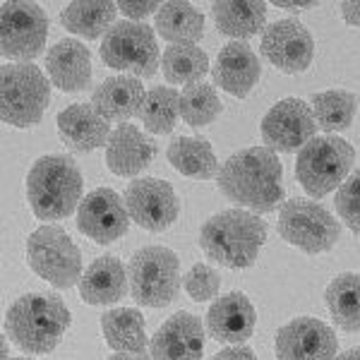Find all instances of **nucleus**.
Listing matches in <instances>:
<instances>
[{"instance_id":"nucleus-27","label":"nucleus","mask_w":360,"mask_h":360,"mask_svg":"<svg viewBox=\"0 0 360 360\" xmlns=\"http://www.w3.org/2000/svg\"><path fill=\"white\" fill-rule=\"evenodd\" d=\"M168 164H171L180 176L193 180H209L219 176V161L214 154L212 144L205 137H173L166 149Z\"/></svg>"},{"instance_id":"nucleus-25","label":"nucleus","mask_w":360,"mask_h":360,"mask_svg":"<svg viewBox=\"0 0 360 360\" xmlns=\"http://www.w3.org/2000/svg\"><path fill=\"white\" fill-rule=\"evenodd\" d=\"M156 32L171 46H197L205 37V15L185 0H168L161 3L154 15Z\"/></svg>"},{"instance_id":"nucleus-23","label":"nucleus","mask_w":360,"mask_h":360,"mask_svg":"<svg viewBox=\"0 0 360 360\" xmlns=\"http://www.w3.org/2000/svg\"><path fill=\"white\" fill-rule=\"evenodd\" d=\"M44 63L49 79L60 91H82L91 82V53L77 39H60Z\"/></svg>"},{"instance_id":"nucleus-34","label":"nucleus","mask_w":360,"mask_h":360,"mask_svg":"<svg viewBox=\"0 0 360 360\" xmlns=\"http://www.w3.org/2000/svg\"><path fill=\"white\" fill-rule=\"evenodd\" d=\"M221 98L212 84L197 82L180 91V118L193 127H205L221 115Z\"/></svg>"},{"instance_id":"nucleus-12","label":"nucleus","mask_w":360,"mask_h":360,"mask_svg":"<svg viewBox=\"0 0 360 360\" xmlns=\"http://www.w3.org/2000/svg\"><path fill=\"white\" fill-rule=\"evenodd\" d=\"M259 132H262L266 149L291 154V152H300L315 137L317 120L310 103H305L303 98L288 96L276 101L264 113Z\"/></svg>"},{"instance_id":"nucleus-37","label":"nucleus","mask_w":360,"mask_h":360,"mask_svg":"<svg viewBox=\"0 0 360 360\" xmlns=\"http://www.w3.org/2000/svg\"><path fill=\"white\" fill-rule=\"evenodd\" d=\"M115 5H118L120 13L127 15V20H132V22H139V20H144V17H149V15H156V13H159V8H161V3H154V0H149V3L120 0V3H115Z\"/></svg>"},{"instance_id":"nucleus-36","label":"nucleus","mask_w":360,"mask_h":360,"mask_svg":"<svg viewBox=\"0 0 360 360\" xmlns=\"http://www.w3.org/2000/svg\"><path fill=\"white\" fill-rule=\"evenodd\" d=\"M183 286L195 303H207V300L217 298L219 288H221V276L209 264H193L183 276Z\"/></svg>"},{"instance_id":"nucleus-31","label":"nucleus","mask_w":360,"mask_h":360,"mask_svg":"<svg viewBox=\"0 0 360 360\" xmlns=\"http://www.w3.org/2000/svg\"><path fill=\"white\" fill-rule=\"evenodd\" d=\"M310 108L315 113V120L322 130H327L329 135L341 130H348L356 118L358 111V98L356 94L346 89H327L317 91L310 98Z\"/></svg>"},{"instance_id":"nucleus-38","label":"nucleus","mask_w":360,"mask_h":360,"mask_svg":"<svg viewBox=\"0 0 360 360\" xmlns=\"http://www.w3.org/2000/svg\"><path fill=\"white\" fill-rule=\"evenodd\" d=\"M212 360H257V356H255V351L245 344L240 346H226L224 351L214 353Z\"/></svg>"},{"instance_id":"nucleus-40","label":"nucleus","mask_w":360,"mask_h":360,"mask_svg":"<svg viewBox=\"0 0 360 360\" xmlns=\"http://www.w3.org/2000/svg\"><path fill=\"white\" fill-rule=\"evenodd\" d=\"M274 8H281V10H293V13H300V10H310L315 8L317 3H312V0H307V3H293V0H274Z\"/></svg>"},{"instance_id":"nucleus-22","label":"nucleus","mask_w":360,"mask_h":360,"mask_svg":"<svg viewBox=\"0 0 360 360\" xmlns=\"http://www.w3.org/2000/svg\"><path fill=\"white\" fill-rule=\"evenodd\" d=\"M111 127L91 103H72L58 113V135L72 152L89 154L108 144Z\"/></svg>"},{"instance_id":"nucleus-10","label":"nucleus","mask_w":360,"mask_h":360,"mask_svg":"<svg viewBox=\"0 0 360 360\" xmlns=\"http://www.w3.org/2000/svg\"><path fill=\"white\" fill-rule=\"evenodd\" d=\"M159 44L144 22L120 20L101 41V60L132 77H152L159 68Z\"/></svg>"},{"instance_id":"nucleus-14","label":"nucleus","mask_w":360,"mask_h":360,"mask_svg":"<svg viewBox=\"0 0 360 360\" xmlns=\"http://www.w3.org/2000/svg\"><path fill=\"white\" fill-rule=\"evenodd\" d=\"M274 348L278 360H334L339 339L322 319L295 317L278 327Z\"/></svg>"},{"instance_id":"nucleus-43","label":"nucleus","mask_w":360,"mask_h":360,"mask_svg":"<svg viewBox=\"0 0 360 360\" xmlns=\"http://www.w3.org/2000/svg\"><path fill=\"white\" fill-rule=\"evenodd\" d=\"M10 336L8 334H3V339H0V341H3V348H0V358H3V360H10Z\"/></svg>"},{"instance_id":"nucleus-3","label":"nucleus","mask_w":360,"mask_h":360,"mask_svg":"<svg viewBox=\"0 0 360 360\" xmlns=\"http://www.w3.org/2000/svg\"><path fill=\"white\" fill-rule=\"evenodd\" d=\"M266 226L259 214L248 209H226L207 219L200 229V248L214 264L226 269H248L259 257Z\"/></svg>"},{"instance_id":"nucleus-5","label":"nucleus","mask_w":360,"mask_h":360,"mask_svg":"<svg viewBox=\"0 0 360 360\" xmlns=\"http://www.w3.org/2000/svg\"><path fill=\"white\" fill-rule=\"evenodd\" d=\"M356 149L339 135L312 137L295 159V180L312 200H322L339 190L353 173Z\"/></svg>"},{"instance_id":"nucleus-30","label":"nucleus","mask_w":360,"mask_h":360,"mask_svg":"<svg viewBox=\"0 0 360 360\" xmlns=\"http://www.w3.org/2000/svg\"><path fill=\"white\" fill-rule=\"evenodd\" d=\"M327 307L332 312V319L344 332H360V274L344 271L334 276L324 293Z\"/></svg>"},{"instance_id":"nucleus-15","label":"nucleus","mask_w":360,"mask_h":360,"mask_svg":"<svg viewBox=\"0 0 360 360\" xmlns=\"http://www.w3.org/2000/svg\"><path fill=\"white\" fill-rule=\"evenodd\" d=\"M130 214L125 200L113 188H96L82 200L77 209L79 233L91 238L98 245H111L127 233Z\"/></svg>"},{"instance_id":"nucleus-29","label":"nucleus","mask_w":360,"mask_h":360,"mask_svg":"<svg viewBox=\"0 0 360 360\" xmlns=\"http://www.w3.org/2000/svg\"><path fill=\"white\" fill-rule=\"evenodd\" d=\"M115 13L118 5L106 3V0H79V3H70L60 13V25L70 34L82 39H98L106 37L108 29L115 25Z\"/></svg>"},{"instance_id":"nucleus-33","label":"nucleus","mask_w":360,"mask_h":360,"mask_svg":"<svg viewBox=\"0 0 360 360\" xmlns=\"http://www.w3.org/2000/svg\"><path fill=\"white\" fill-rule=\"evenodd\" d=\"M180 115V94L171 86H152L144 98L139 120L152 135H168Z\"/></svg>"},{"instance_id":"nucleus-19","label":"nucleus","mask_w":360,"mask_h":360,"mask_svg":"<svg viewBox=\"0 0 360 360\" xmlns=\"http://www.w3.org/2000/svg\"><path fill=\"white\" fill-rule=\"evenodd\" d=\"M214 82L236 98H245L259 82L262 65L248 41L226 44L214 63Z\"/></svg>"},{"instance_id":"nucleus-35","label":"nucleus","mask_w":360,"mask_h":360,"mask_svg":"<svg viewBox=\"0 0 360 360\" xmlns=\"http://www.w3.org/2000/svg\"><path fill=\"white\" fill-rule=\"evenodd\" d=\"M334 207L344 226H348V231L360 238V168H356L346 178V183L336 190Z\"/></svg>"},{"instance_id":"nucleus-24","label":"nucleus","mask_w":360,"mask_h":360,"mask_svg":"<svg viewBox=\"0 0 360 360\" xmlns=\"http://www.w3.org/2000/svg\"><path fill=\"white\" fill-rule=\"evenodd\" d=\"M77 286L84 303L98 307L113 305L127 293V269L113 255H101L86 266Z\"/></svg>"},{"instance_id":"nucleus-20","label":"nucleus","mask_w":360,"mask_h":360,"mask_svg":"<svg viewBox=\"0 0 360 360\" xmlns=\"http://www.w3.org/2000/svg\"><path fill=\"white\" fill-rule=\"evenodd\" d=\"M147 98V89L139 82V77L132 75H113L103 79L91 94V106L96 108L98 115L108 123H130L132 118H139Z\"/></svg>"},{"instance_id":"nucleus-9","label":"nucleus","mask_w":360,"mask_h":360,"mask_svg":"<svg viewBox=\"0 0 360 360\" xmlns=\"http://www.w3.org/2000/svg\"><path fill=\"white\" fill-rule=\"evenodd\" d=\"M276 231L288 245L305 255H322L334 250L341 236V224L329 209L312 200L293 197L278 209Z\"/></svg>"},{"instance_id":"nucleus-8","label":"nucleus","mask_w":360,"mask_h":360,"mask_svg":"<svg viewBox=\"0 0 360 360\" xmlns=\"http://www.w3.org/2000/svg\"><path fill=\"white\" fill-rule=\"evenodd\" d=\"M29 269L53 288H72L82 278V252L60 226H41L27 238Z\"/></svg>"},{"instance_id":"nucleus-7","label":"nucleus","mask_w":360,"mask_h":360,"mask_svg":"<svg viewBox=\"0 0 360 360\" xmlns=\"http://www.w3.org/2000/svg\"><path fill=\"white\" fill-rule=\"evenodd\" d=\"M127 281L135 303L144 307H166L180 291L178 255L164 245L139 248L127 264Z\"/></svg>"},{"instance_id":"nucleus-6","label":"nucleus","mask_w":360,"mask_h":360,"mask_svg":"<svg viewBox=\"0 0 360 360\" xmlns=\"http://www.w3.org/2000/svg\"><path fill=\"white\" fill-rule=\"evenodd\" d=\"M51 101V79L34 63H5L0 68V118L13 127L41 123Z\"/></svg>"},{"instance_id":"nucleus-2","label":"nucleus","mask_w":360,"mask_h":360,"mask_svg":"<svg viewBox=\"0 0 360 360\" xmlns=\"http://www.w3.org/2000/svg\"><path fill=\"white\" fill-rule=\"evenodd\" d=\"M70 324L72 315L56 293H25L5 312V334L32 356L56 351Z\"/></svg>"},{"instance_id":"nucleus-13","label":"nucleus","mask_w":360,"mask_h":360,"mask_svg":"<svg viewBox=\"0 0 360 360\" xmlns=\"http://www.w3.org/2000/svg\"><path fill=\"white\" fill-rule=\"evenodd\" d=\"M125 207L130 219L149 233H161L176 224L180 202L168 180L135 178L125 190Z\"/></svg>"},{"instance_id":"nucleus-32","label":"nucleus","mask_w":360,"mask_h":360,"mask_svg":"<svg viewBox=\"0 0 360 360\" xmlns=\"http://www.w3.org/2000/svg\"><path fill=\"white\" fill-rule=\"evenodd\" d=\"M161 70L168 84H197L209 72V58L200 46H168Z\"/></svg>"},{"instance_id":"nucleus-26","label":"nucleus","mask_w":360,"mask_h":360,"mask_svg":"<svg viewBox=\"0 0 360 360\" xmlns=\"http://www.w3.org/2000/svg\"><path fill=\"white\" fill-rule=\"evenodd\" d=\"M217 29L224 37L248 39L264 29L266 3L262 0H219L212 5Z\"/></svg>"},{"instance_id":"nucleus-4","label":"nucleus","mask_w":360,"mask_h":360,"mask_svg":"<svg viewBox=\"0 0 360 360\" xmlns=\"http://www.w3.org/2000/svg\"><path fill=\"white\" fill-rule=\"evenodd\" d=\"M84 180L68 154H46L27 173V202L39 221H60L82 205Z\"/></svg>"},{"instance_id":"nucleus-39","label":"nucleus","mask_w":360,"mask_h":360,"mask_svg":"<svg viewBox=\"0 0 360 360\" xmlns=\"http://www.w3.org/2000/svg\"><path fill=\"white\" fill-rule=\"evenodd\" d=\"M341 17L346 20V25L360 29V3H341Z\"/></svg>"},{"instance_id":"nucleus-44","label":"nucleus","mask_w":360,"mask_h":360,"mask_svg":"<svg viewBox=\"0 0 360 360\" xmlns=\"http://www.w3.org/2000/svg\"><path fill=\"white\" fill-rule=\"evenodd\" d=\"M10 360H32V358H10Z\"/></svg>"},{"instance_id":"nucleus-11","label":"nucleus","mask_w":360,"mask_h":360,"mask_svg":"<svg viewBox=\"0 0 360 360\" xmlns=\"http://www.w3.org/2000/svg\"><path fill=\"white\" fill-rule=\"evenodd\" d=\"M49 17L29 0H5L0 8V51L13 63H32L44 53Z\"/></svg>"},{"instance_id":"nucleus-16","label":"nucleus","mask_w":360,"mask_h":360,"mask_svg":"<svg viewBox=\"0 0 360 360\" xmlns=\"http://www.w3.org/2000/svg\"><path fill=\"white\" fill-rule=\"evenodd\" d=\"M266 60L288 75L303 72L310 68L315 56V41L307 27L298 20H278L269 25L259 44Z\"/></svg>"},{"instance_id":"nucleus-1","label":"nucleus","mask_w":360,"mask_h":360,"mask_svg":"<svg viewBox=\"0 0 360 360\" xmlns=\"http://www.w3.org/2000/svg\"><path fill=\"white\" fill-rule=\"evenodd\" d=\"M281 161L266 147H248L219 166L217 185L226 200L255 214H271L283 202Z\"/></svg>"},{"instance_id":"nucleus-18","label":"nucleus","mask_w":360,"mask_h":360,"mask_svg":"<svg viewBox=\"0 0 360 360\" xmlns=\"http://www.w3.org/2000/svg\"><path fill=\"white\" fill-rule=\"evenodd\" d=\"M257 312L250 298L240 291H231L217 298L207 310V332L214 341H221L229 346L245 344L255 334Z\"/></svg>"},{"instance_id":"nucleus-21","label":"nucleus","mask_w":360,"mask_h":360,"mask_svg":"<svg viewBox=\"0 0 360 360\" xmlns=\"http://www.w3.org/2000/svg\"><path fill=\"white\" fill-rule=\"evenodd\" d=\"M156 156V144L132 123L118 125L106 144V166L118 178H135Z\"/></svg>"},{"instance_id":"nucleus-17","label":"nucleus","mask_w":360,"mask_h":360,"mask_svg":"<svg viewBox=\"0 0 360 360\" xmlns=\"http://www.w3.org/2000/svg\"><path fill=\"white\" fill-rule=\"evenodd\" d=\"M205 356V322L193 312L180 310L156 329L152 339L154 360H202Z\"/></svg>"},{"instance_id":"nucleus-42","label":"nucleus","mask_w":360,"mask_h":360,"mask_svg":"<svg viewBox=\"0 0 360 360\" xmlns=\"http://www.w3.org/2000/svg\"><path fill=\"white\" fill-rule=\"evenodd\" d=\"M334 360H360V348H348V351L336 356Z\"/></svg>"},{"instance_id":"nucleus-28","label":"nucleus","mask_w":360,"mask_h":360,"mask_svg":"<svg viewBox=\"0 0 360 360\" xmlns=\"http://www.w3.org/2000/svg\"><path fill=\"white\" fill-rule=\"evenodd\" d=\"M101 332L111 351L115 353H144L147 332L144 317L137 307H111L101 315Z\"/></svg>"},{"instance_id":"nucleus-41","label":"nucleus","mask_w":360,"mask_h":360,"mask_svg":"<svg viewBox=\"0 0 360 360\" xmlns=\"http://www.w3.org/2000/svg\"><path fill=\"white\" fill-rule=\"evenodd\" d=\"M108 360H154V358H149L147 353H113Z\"/></svg>"}]
</instances>
